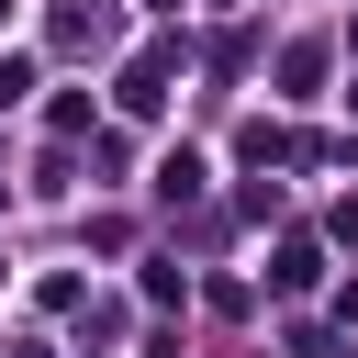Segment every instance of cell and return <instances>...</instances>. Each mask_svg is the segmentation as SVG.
Returning a JSON list of instances; mask_svg holds the SVG:
<instances>
[{
    "instance_id": "cell-1",
    "label": "cell",
    "mask_w": 358,
    "mask_h": 358,
    "mask_svg": "<svg viewBox=\"0 0 358 358\" xmlns=\"http://www.w3.org/2000/svg\"><path fill=\"white\" fill-rule=\"evenodd\" d=\"M112 101H123V112H157V101H168V45H145V56L123 67V90H112Z\"/></svg>"
},
{
    "instance_id": "cell-3",
    "label": "cell",
    "mask_w": 358,
    "mask_h": 358,
    "mask_svg": "<svg viewBox=\"0 0 358 358\" xmlns=\"http://www.w3.org/2000/svg\"><path fill=\"white\" fill-rule=\"evenodd\" d=\"M157 11H168V0H157Z\"/></svg>"
},
{
    "instance_id": "cell-2",
    "label": "cell",
    "mask_w": 358,
    "mask_h": 358,
    "mask_svg": "<svg viewBox=\"0 0 358 358\" xmlns=\"http://www.w3.org/2000/svg\"><path fill=\"white\" fill-rule=\"evenodd\" d=\"M190 190H201V157H190V145H179V157H168V168H157V201H190Z\"/></svg>"
}]
</instances>
